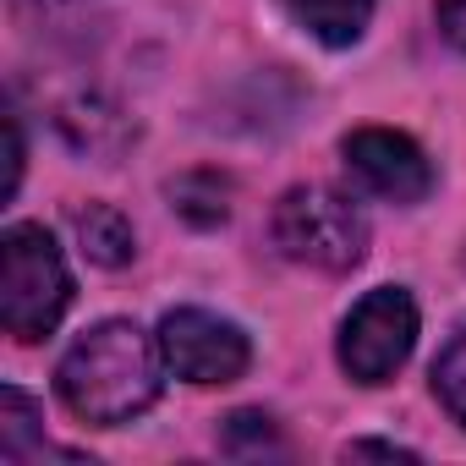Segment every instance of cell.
Listing matches in <instances>:
<instances>
[{
    "label": "cell",
    "mask_w": 466,
    "mask_h": 466,
    "mask_svg": "<svg viewBox=\"0 0 466 466\" xmlns=\"http://www.w3.org/2000/svg\"><path fill=\"white\" fill-rule=\"evenodd\" d=\"M159 384H165L159 335H143L132 319H105L83 329L56 368L61 400L72 406V417L94 428H121L143 417L159 400Z\"/></svg>",
    "instance_id": "1"
},
{
    "label": "cell",
    "mask_w": 466,
    "mask_h": 466,
    "mask_svg": "<svg viewBox=\"0 0 466 466\" xmlns=\"http://www.w3.org/2000/svg\"><path fill=\"white\" fill-rule=\"evenodd\" d=\"M72 308V269L45 225H6L0 237V324L12 340H45Z\"/></svg>",
    "instance_id": "2"
},
{
    "label": "cell",
    "mask_w": 466,
    "mask_h": 466,
    "mask_svg": "<svg viewBox=\"0 0 466 466\" xmlns=\"http://www.w3.org/2000/svg\"><path fill=\"white\" fill-rule=\"evenodd\" d=\"M269 230L291 264H308L324 275H346L368 258V219L335 187H291L275 203Z\"/></svg>",
    "instance_id": "3"
},
{
    "label": "cell",
    "mask_w": 466,
    "mask_h": 466,
    "mask_svg": "<svg viewBox=\"0 0 466 466\" xmlns=\"http://www.w3.org/2000/svg\"><path fill=\"white\" fill-rule=\"evenodd\" d=\"M417 346V302L406 286H379L368 291L346 324H340V368L357 384H384L400 373V362Z\"/></svg>",
    "instance_id": "4"
},
{
    "label": "cell",
    "mask_w": 466,
    "mask_h": 466,
    "mask_svg": "<svg viewBox=\"0 0 466 466\" xmlns=\"http://www.w3.org/2000/svg\"><path fill=\"white\" fill-rule=\"evenodd\" d=\"M159 351H165V368L187 384H237L253 362L248 335L203 308H170L159 319Z\"/></svg>",
    "instance_id": "5"
},
{
    "label": "cell",
    "mask_w": 466,
    "mask_h": 466,
    "mask_svg": "<svg viewBox=\"0 0 466 466\" xmlns=\"http://www.w3.org/2000/svg\"><path fill=\"white\" fill-rule=\"evenodd\" d=\"M346 170L384 203H422L433 192V165L417 148V137L395 132V127H357L340 143Z\"/></svg>",
    "instance_id": "6"
},
{
    "label": "cell",
    "mask_w": 466,
    "mask_h": 466,
    "mask_svg": "<svg viewBox=\"0 0 466 466\" xmlns=\"http://www.w3.org/2000/svg\"><path fill=\"white\" fill-rule=\"evenodd\" d=\"M280 6L302 34H313L329 50H346V45H357L368 34L379 0H280Z\"/></svg>",
    "instance_id": "7"
},
{
    "label": "cell",
    "mask_w": 466,
    "mask_h": 466,
    "mask_svg": "<svg viewBox=\"0 0 466 466\" xmlns=\"http://www.w3.org/2000/svg\"><path fill=\"white\" fill-rule=\"evenodd\" d=\"M72 225H77V242H83V253H88L94 264H105V269L132 264L137 237H132V219H127L116 203H88V208L72 214Z\"/></svg>",
    "instance_id": "8"
},
{
    "label": "cell",
    "mask_w": 466,
    "mask_h": 466,
    "mask_svg": "<svg viewBox=\"0 0 466 466\" xmlns=\"http://www.w3.org/2000/svg\"><path fill=\"white\" fill-rule=\"evenodd\" d=\"M165 192H170V208H176L187 225H198V230L225 225V214H230V181H225L219 170H187V176H176Z\"/></svg>",
    "instance_id": "9"
},
{
    "label": "cell",
    "mask_w": 466,
    "mask_h": 466,
    "mask_svg": "<svg viewBox=\"0 0 466 466\" xmlns=\"http://www.w3.org/2000/svg\"><path fill=\"white\" fill-rule=\"evenodd\" d=\"M34 450H50L45 444V417H39V406L17 384H6V390H0V455H6V461H28Z\"/></svg>",
    "instance_id": "10"
},
{
    "label": "cell",
    "mask_w": 466,
    "mask_h": 466,
    "mask_svg": "<svg viewBox=\"0 0 466 466\" xmlns=\"http://www.w3.org/2000/svg\"><path fill=\"white\" fill-rule=\"evenodd\" d=\"M433 395H439V406L466 428V329L439 351V362H433Z\"/></svg>",
    "instance_id": "11"
},
{
    "label": "cell",
    "mask_w": 466,
    "mask_h": 466,
    "mask_svg": "<svg viewBox=\"0 0 466 466\" xmlns=\"http://www.w3.org/2000/svg\"><path fill=\"white\" fill-rule=\"evenodd\" d=\"M219 444L225 455H264V450H280V433H275V417L264 411H230Z\"/></svg>",
    "instance_id": "12"
},
{
    "label": "cell",
    "mask_w": 466,
    "mask_h": 466,
    "mask_svg": "<svg viewBox=\"0 0 466 466\" xmlns=\"http://www.w3.org/2000/svg\"><path fill=\"white\" fill-rule=\"evenodd\" d=\"M433 17H439L444 45H455L466 56V0H433Z\"/></svg>",
    "instance_id": "13"
},
{
    "label": "cell",
    "mask_w": 466,
    "mask_h": 466,
    "mask_svg": "<svg viewBox=\"0 0 466 466\" xmlns=\"http://www.w3.org/2000/svg\"><path fill=\"white\" fill-rule=\"evenodd\" d=\"M23 127H17V116L6 121V198H17V181H23Z\"/></svg>",
    "instance_id": "14"
},
{
    "label": "cell",
    "mask_w": 466,
    "mask_h": 466,
    "mask_svg": "<svg viewBox=\"0 0 466 466\" xmlns=\"http://www.w3.org/2000/svg\"><path fill=\"white\" fill-rule=\"evenodd\" d=\"M346 455H384V461H417V450H400V444H346Z\"/></svg>",
    "instance_id": "15"
}]
</instances>
